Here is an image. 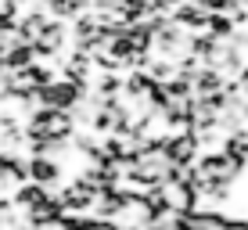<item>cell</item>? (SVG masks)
I'll return each mask as SVG.
<instances>
[{"label":"cell","mask_w":248,"mask_h":230,"mask_svg":"<svg viewBox=\"0 0 248 230\" xmlns=\"http://www.w3.org/2000/svg\"><path fill=\"white\" fill-rule=\"evenodd\" d=\"M25 133L29 137H44V140H72L76 119H72V112H62V108H40L29 119Z\"/></svg>","instance_id":"obj_1"},{"label":"cell","mask_w":248,"mask_h":230,"mask_svg":"<svg viewBox=\"0 0 248 230\" xmlns=\"http://www.w3.org/2000/svg\"><path fill=\"white\" fill-rule=\"evenodd\" d=\"M62 173H65V169L58 166V162H50V158H32L29 162V180L40 184V187L58 184V180H62Z\"/></svg>","instance_id":"obj_2"},{"label":"cell","mask_w":248,"mask_h":230,"mask_svg":"<svg viewBox=\"0 0 248 230\" xmlns=\"http://www.w3.org/2000/svg\"><path fill=\"white\" fill-rule=\"evenodd\" d=\"M79 230H119L115 223H108V219H90L87 227H79Z\"/></svg>","instance_id":"obj_3"}]
</instances>
